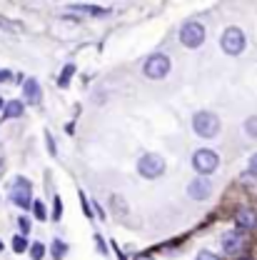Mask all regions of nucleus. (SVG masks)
Instances as JSON below:
<instances>
[{"mask_svg":"<svg viewBox=\"0 0 257 260\" xmlns=\"http://www.w3.org/2000/svg\"><path fill=\"white\" fill-rule=\"evenodd\" d=\"M193 128L200 138H215L220 133V118L210 110H200L193 115Z\"/></svg>","mask_w":257,"mask_h":260,"instance_id":"f257e3e1","label":"nucleus"},{"mask_svg":"<svg viewBox=\"0 0 257 260\" xmlns=\"http://www.w3.org/2000/svg\"><path fill=\"white\" fill-rule=\"evenodd\" d=\"M137 173H140L142 178H148V180L160 178L162 173H165V158L158 155V153H148V155H142V158L137 160Z\"/></svg>","mask_w":257,"mask_h":260,"instance_id":"f03ea898","label":"nucleus"},{"mask_svg":"<svg viewBox=\"0 0 257 260\" xmlns=\"http://www.w3.org/2000/svg\"><path fill=\"white\" fill-rule=\"evenodd\" d=\"M193 165H195V170H197L200 175H210V173H215V170H217L220 158H217V153H215V150L200 148V150L193 155Z\"/></svg>","mask_w":257,"mask_h":260,"instance_id":"7ed1b4c3","label":"nucleus"},{"mask_svg":"<svg viewBox=\"0 0 257 260\" xmlns=\"http://www.w3.org/2000/svg\"><path fill=\"white\" fill-rule=\"evenodd\" d=\"M145 75L148 78H153V80H160L165 78L167 73H170V58L165 55V53H155V55H150L148 60H145Z\"/></svg>","mask_w":257,"mask_h":260,"instance_id":"20e7f679","label":"nucleus"},{"mask_svg":"<svg viewBox=\"0 0 257 260\" xmlns=\"http://www.w3.org/2000/svg\"><path fill=\"white\" fill-rule=\"evenodd\" d=\"M220 45H223V50L227 55H240L245 50V35H242L240 28H227L223 32V38H220Z\"/></svg>","mask_w":257,"mask_h":260,"instance_id":"39448f33","label":"nucleus"},{"mask_svg":"<svg viewBox=\"0 0 257 260\" xmlns=\"http://www.w3.org/2000/svg\"><path fill=\"white\" fill-rule=\"evenodd\" d=\"M30 193H32V185L25 180V178H15L13 180V190H10V200L20 208H30L32 200H30Z\"/></svg>","mask_w":257,"mask_h":260,"instance_id":"423d86ee","label":"nucleus"},{"mask_svg":"<svg viewBox=\"0 0 257 260\" xmlns=\"http://www.w3.org/2000/svg\"><path fill=\"white\" fill-rule=\"evenodd\" d=\"M205 40V28L200 23H185L182 30H180V43L185 48H200Z\"/></svg>","mask_w":257,"mask_h":260,"instance_id":"0eeeda50","label":"nucleus"},{"mask_svg":"<svg viewBox=\"0 0 257 260\" xmlns=\"http://www.w3.org/2000/svg\"><path fill=\"white\" fill-rule=\"evenodd\" d=\"M210 193H212V185H210L207 178H195L193 183L188 185V195H190L193 200H207Z\"/></svg>","mask_w":257,"mask_h":260,"instance_id":"6e6552de","label":"nucleus"},{"mask_svg":"<svg viewBox=\"0 0 257 260\" xmlns=\"http://www.w3.org/2000/svg\"><path fill=\"white\" fill-rule=\"evenodd\" d=\"M245 235L242 233H237V230H232V233H227L223 235V248H225L227 253L232 255V253H240V250H245Z\"/></svg>","mask_w":257,"mask_h":260,"instance_id":"1a4fd4ad","label":"nucleus"},{"mask_svg":"<svg viewBox=\"0 0 257 260\" xmlns=\"http://www.w3.org/2000/svg\"><path fill=\"white\" fill-rule=\"evenodd\" d=\"M235 225L240 228V230H252V228L257 225L255 210H250V208H240V210L235 213Z\"/></svg>","mask_w":257,"mask_h":260,"instance_id":"9d476101","label":"nucleus"},{"mask_svg":"<svg viewBox=\"0 0 257 260\" xmlns=\"http://www.w3.org/2000/svg\"><path fill=\"white\" fill-rule=\"evenodd\" d=\"M23 95H25V100H28L30 105H38V103H40L43 93H40V83H38L35 78H28V80L23 83Z\"/></svg>","mask_w":257,"mask_h":260,"instance_id":"9b49d317","label":"nucleus"},{"mask_svg":"<svg viewBox=\"0 0 257 260\" xmlns=\"http://www.w3.org/2000/svg\"><path fill=\"white\" fill-rule=\"evenodd\" d=\"M5 118H20L23 115V103L20 100H10L8 105H5V113H3Z\"/></svg>","mask_w":257,"mask_h":260,"instance_id":"f8f14e48","label":"nucleus"},{"mask_svg":"<svg viewBox=\"0 0 257 260\" xmlns=\"http://www.w3.org/2000/svg\"><path fill=\"white\" fill-rule=\"evenodd\" d=\"M65 250H67V245H65L63 240H53V255L60 260L65 255Z\"/></svg>","mask_w":257,"mask_h":260,"instance_id":"ddd939ff","label":"nucleus"},{"mask_svg":"<svg viewBox=\"0 0 257 260\" xmlns=\"http://www.w3.org/2000/svg\"><path fill=\"white\" fill-rule=\"evenodd\" d=\"M245 130H247V135L257 138V115H252V118H247V120H245Z\"/></svg>","mask_w":257,"mask_h":260,"instance_id":"4468645a","label":"nucleus"},{"mask_svg":"<svg viewBox=\"0 0 257 260\" xmlns=\"http://www.w3.org/2000/svg\"><path fill=\"white\" fill-rule=\"evenodd\" d=\"M72 10H83V13H93V15L105 13V10H102V8H97V5H72Z\"/></svg>","mask_w":257,"mask_h":260,"instance_id":"2eb2a0df","label":"nucleus"},{"mask_svg":"<svg viewBox=\"0 0 257 260\" xmlns=\"http://www.w3.org/2000/svg\"><path fill=\"white\" fill-rule=\"evenodd\" d=\"M30 255H32V260H40L43 255H45V248H43V243H32V245H30Z\"/></svg>","mask_w":257,"mask_h":260,"instance_id":"dca6fc26","label":"nucleus"},{"mask_svg":"<svg viewBox=\"0 0 257 260\" xmlns=\"http://www.w3.org/2000/svg\"><path fill=\"white\" fill-rule=\"evenodd\" d=\"M32 210H35V218H38V220H45V218H48V215H45V205H43L40 200L32 203Z\"/></svg>","mask_w":257,"mask_h":260,"instance_id":"f3484780","label":"nucleus"},{"mask_svg":"<svg viewBox=\"0 0 257 260\" xmlns=\"http://www.w3.org/2000/svg\"><path fill=\"white\" fill-rule=\"evenodd\" d=\"M13 248H15V253H23V250L28 248L25 238H23V235H15V238H13Z\"/></svg>","mask_w":257,"mask_h":260,"instance_id":"a211bd4d","label":"nucleus"},{"mask_svg":"<svg viewBox=\"0 0 257 260\" xmlns=\"http://www.w3.org/2000/svg\"><path fill=\"white\" fill-rule=\"evenodd\" d=\"M72 73H75V68H72V65H67V68H65L63 70V75H60V80H58V83H60V85H67V80H70V75H72Z\"/></svg>","mask_w":257,"mask_h":260,"instance_id":"6ab92c4d","label":"nucleus"},{"mask_svg":"<svg viewBox=\"0 0 257 260\" xmlns=\"http://www.w3.org/2000/svg\"><path fill=\"white\" fill-rule=\"evenodd\" d=\"M197 260H220L215 253H210V250H200L197 253Z\"/></svg>","mask_w":257,"mask_h":260,"instance_id":"aec40b11","label":"nucleus"},{"mask_svg":"<svg viewBox=\"0 0 257 260\" xmlns=\"http://www.w3.org/2000/svg\"><path fill=\"white\" fill-rule=\"evenodd\" d=\"M60 215H63V203H60V198H55V213H53V220H60Z\"/></svg>","mask_w":257,"mask_h":260,"instance_id":"412c9836","label":"nucleus"},{"mask_svg":"<svg viewBox=\"0 0 257 260\" xmlns=\"http://www.w3.org/2000/svg\"><path fill=\"white\" fill-rule=\"evenodd\" d=\"M250 173H252V175H257V153L250 158Z\"/></svg>","mask_w":257,"mask_h":260,"instance_id":"4be33fe9","label":"nucleus"},{"mask_svg":"<svg viewBox=\"0 0 257 260\" xmlns=\"http://www.w3.org/2000/svg\"><path fill=\"white\" fill-rule=\"evenodd\" d=\"M10 78H13L10 70H0V83H5V80H10Z\"/></svg>","mask_w":257,"mask_h":260,"instance_id":"5701e85b","label":"nucleus"},{"mask_svg":"<svg viewBox=\"0 0 257 260\" xmlns=\"http://www.w3.org/2000/svg\"><path fill=\"white\" fill-rule=\"evenodd\" d=\"M20 230H23V233H28V230H30V223H28V218H20Z\"/></svg>","mask_w":257,"mask_h":260,"instance_id":"b1692460","label":"nucleus"},{"mask_svg":"<svg viewBox=\"0 0 257 260\" xmlns=\"http://www.w3.org/2000/svg\"><path fill=\"white\" fill-rule=\"evenodd\" d=\"M45 138H48V148H50V153L55 155V153H58V150H55V140H53L50 135H45Z\"/></svg>","mask_w":257,"mask_h":260,"instance_id":"393cba45","label":"nucleus"},{"mask_svg":"<svg viewBox=\"0 0 257 260\" xmlns=\"http://www.w3.org/2000/svg\"><path fill=\"white\" fill-rule=\"evenodd\" d=\"M95 243H97V248H100V253H107V250H105V243H102L100 235H95Z\"/></svg>","mask_w":257,"mask_h":260,"instance_id":"a878e982","label":"nucleus"},{"mask_svg":"<svg viewBox=\"0 0 257 260\" xmlns=\"http://www.w3.org/2000/svg\"><path fill=\"white\" fill-rule=\"evenodd\" d=\"M132 260H155V258H153V255H145V253H140V255H135Z\"/></svg>","mask_w":257,"mask_h":260,"instance_id":"bb28decb","label":"nucleus"},{"mask_svg":"<svg viewBox=\"0 0 257 260\" xmlns=\"http://www.w3.org/2000/svg\"><path fill=\"white\" fill-rule=\"evenodd\" d=\"M0 25H3V28H10V30H13V28H15V25H13V23H8V20H5V18H0Z\"/></svg>","mask_w":257,"mask_h":260,"instance_id":"cd10ccee","label":"nucleus"},{"mask_svg":"<svg viewBox=\"0 0 257 260\" xmlns=\"http://www.w3.org/2000/svg\"><path fill=\"white\" fill-rule=\"evenodd\" d=\"M0 108H3V98H0Z\"/></svg>","mask_w":257,"mask_h":260,"instance_id":"c85d7f7f","label":"nucleus"},{"mask_svg":"<svg viewBox=\"0 0 257 260\" xmlns=\"http://www.w3.org/2000/svg\"><path fill=\"white\" fill-rule=\"evenodd\" d=\"M0 250H3V243H0Z\"/></svg>","mask_w":257,"mask_h":260,"instance_id":"c756f323","label":"nucleus"}]
</instances>
